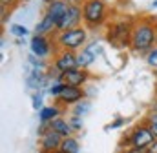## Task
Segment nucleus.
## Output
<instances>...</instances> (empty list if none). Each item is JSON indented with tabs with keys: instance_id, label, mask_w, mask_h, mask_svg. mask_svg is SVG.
Masks as SVG:
<instances>
[{
	"instance_id": "35",
	"label": "nucleus",
	"mask_w": 157,
	"mask_h": 153,
	"mask_svg": "<svg viewBox=\"0 0 157 153\" xmlns=\"http://www.w3.org/2000/svg\"><path fill=\"white\" fill-rule=\"evenodd\" d=\"M20 2H29V0H20Z\"/></svg>"
},
{
	"instance_id": "13",
	"label": "nucleus",
	"mask_w": 157,
	"mask_h": 153,
	"mask_svg": "<svg viewBox=\"0 0 157 153\" xmlns=\"http://www.w3.org/2000/svg\"><path fill=\"white\" fill-rule=\"evenodd\" d=\"M57 24H59V20L57 18H53L51 15H48V13H44V17L40 18V22L35 26V35H49V33H57Z\"/></svg>"
},
{
	"instance_id": "10",
	"label": "nucleus",
	"mask_w": 157,
	"mask_h": 153,
	"mask_svg": "<svg viewBox=\"0 0 157 153\" xmlns=\"http://www.w3.org/2000/svg\"><path fill=\"white\" fill-rule=\"evenodd\" d=\"M62 140H64V137L60 133H57L55 129H49L44 137H40V148H42L44 153H53L57 150H60Z\"/></svg>"
},
{
	"instance_id": "18",
	"label": "nucleus",
	"mask_w": 157,
	"mask_h": 153,
	"mask_svg": "<svg viewBox=\"0 0 157 153\" xmlns=\"http://www.w3.org/2000/svg\"><path fill=\"white\" fill-rule=\"evenodd\" d=\"M90 110H91V104H90V100H80L78 104L73 106V115H77V117H84L86 113H90Z\"/></svg>"
},
{
	"instance_id": "29",
	"label": "nucleus",
	"mask_w": 157,
	"mask_h": 153,
	"mask_svg": "<svg viewBox=\"0 0 157 153\" xmlns=\"http://www.w3.org/2000/svg\"><path fill=\"white\" fill-rule=\"evenodd\" d=\"M64 2H68L70 6H82L84 4V0H64Z\"/></svg>"
},
{
	"instance_id": "27",
	"label": "nucleus",
	"mask_w": 157,
	"mask_h": 153,
	"mask_svg": "<svg viewBox=\"0 0 157 153\" xmlns=\"http://www.w3.org/2000/svg\"><path fill=\"white\" fill-rule=\"evenodd\" d=\"M122 124H124V118H122V117H119L117 120H113V122L110 124V128H121Z\"/></svg>"
},
{
	"instance_id": "12",
	"label": "nucleus",
	"mask_w": 157,
	"mask_h": 153,
	"mask_svg": "<svg viewBox=\"0 0 157 153\" xmlns=\"http://www.w3.org/2000/svg\"><path fill=\"white\" fill-rule=\"evenodd\" d=\"M84 97H86V91L82 89V88H75V86H68L66 84V89L62 91V95L57 99L60 104H77L80 100H84Z\"/></svg>"
},
{
	"instance_id": "17",
	"label": "nucleus",
	"mask_w": 157,
	"mask_h": 153,
	"mask_svg": "<svg viewBox=\"0 0 157 153\" xmlns=\"http://www.w3.org/2000/svg\"><path fill=\"white\" fill-rule=\"evenodd\" d=\"M60 150L64 153H80V144H78V140L75 137H68V139L62 140Z\"/></svg>"
},
{
	"instance_id": "21",
	"label": "nucleus",
	"mask_w": 157,
	"mask_h": 153,
	"mask_svg": "<svg viewBox=\"0 0 157 153\" xmlns=\"http://www.w3.org/2000/svg\"><path fill=\"white\" fill-rule=\"evenodd\" d=\"M146 64H148L150 68L157 69V47H154V49L146 55Z\"/></svg>"
},
{
	"instance_id": "5",
	"label": "nucleus",
	"mask_w": 157,
	"mask_h": 153,
	"mask_svg": "<svg viewBox=\"0 0 157 153\" xmlns=\"http://www.w3.org/2000/svg\"><path fill=\"white\" fill-rule=\"evenodd\" d=\"M84 24V17H82V6H70L68 13L59 20L57 24V33L68 31V29H75Z\"/></svg>"
},
{
	"instance_id": "30",
	"label": "nucleus",
	"mask_w": 157,
	"mask_h": 153,
	"mask_svg": "<svg viewBox=\"0 0 157 153\" xmlns=\"http://www.w3.org/2000/svg\"><path fill=\"white\" fill-rule=\"evenodd\" d=\"M148 151L150 153H157V140H154V142L148 146Z\"/></svg>"
},
{
	"instance_id": "28",
	"label": "nucleus",
	"mask_w": 157,
	"mask_h": 153,
	"mask_svg": "<svg viewBox=\"0 0 157 153\" xmlns=\"http://www.w3.org/2000/svg\"><path fill=\"white\" fill-rule=\"evenodd\" d=\"M146 124L150 126V129H152V133H154V137L157 140V122H146Z\"/></svg>"
},
{
	"instance_id": "26",
	"label": "nucleus",
	"mask_w": 157,
	"mask_h": 153,
	"mask_svg": "<svg viewBox=\"0 0 157 153\" xmlns=\"http://www.w3.org/2000/svg\"><path fill=\"white\" fill-rule=\"evenodd\" d=\"M124 153H150L148 148H135V146H130Z\"/></svg>"
},
{
	"instance_id": "7",
	"label": "nucleus",
	"mask_w": 157,
	"mask_h": 153,
	"mask_svg": "<svg viewBox=\"0 0 157 153\" xmlns=\"http://www.w3.org/2000/svg\"><path fill=\"white\" fill-rule=\"evenodd\" d=\"M53 66L60 71V73H66V71H71L78 68L77 66V53L75 51H68V49H60L55 58H53Z\"/></svg>"
},
{
	"instance_id": "6",
	"label": "nucleus",
	"mask_w": 157,
	"mask_h": 153,
	"mask_svg": "<svg viewBox=\"0 0 157 153\" xmlns=\"http://www.w3.org/2000/svg\"><path fill=\"white\" fill-rule=\"evenodd\" d=\"M130 135H132V146H135V148H148L155 140V137H154V133L146 122L137 124L130 131Z\"/></svg>"
},
{
	"instance_id": "20",
	"label": "nucleus",
	"mask_w": 157,
	"mask_h": 153,
	"mask_svg": "<svg viewBox=\"0 0 157 153\" xmlns=\"http://www.w3.org/2000/svg\"><path fill=\"white\" fill-rule=\"evenodd\" d=\"M64 89H66V84H64V82H51V86L48 88V93H49L53 99H59Z\"/></svg>"
},
{
	"instance_id": "24",
	"label": "nucleus",
	"mask_w": 157,
	"mask_h": 153,
	"mask_svg": "<svg viewBox=\"0 0 157 153\" xmlns=\"http://www.w3.org/2000/svg\"><path fill=\"white\" fill-rule=\"evenodd\" d=\"M9 15H11V9H7V7H0V22H2V24H7Z\"/></svg>"
},
{
	"instance_id": "36",
	"label": "nucleus",
	"mask_w": 157,
	"mask_h": 153,
	"mask_svg": "<svg viewBox=\"0 0 157 153\" xmlns=\"http://www.w3.org/2000/svg\"><path fill=\"white\" fill-rule=\"evenodd\" d=\"M155 95H157V86H155Z\"/></svg>"
},
{
	"instance_id": "8",
	"label": "nucleus",
	"mask_w": 157,
	"mask_h": 153,
	"mask_svg": "<svg viewBox=\"0 0 157 153\" xmlns=\"http://www.w3.org/2000/svg\"><path fill=\"white\" fill-rule=\"evenodd\" d=\"M99 53H101L99 42H91L90 46H84V49H80L77 53V66L80 69H88L95 62V58H97Z\"/></svg>"
},
{
	"instance_id": "9",
	"label": "nucleus",
	"mask_w": 157,
	"mask_h": 153,
	"mask_svg": "<svg viewBox=\"0 0 157 153\" xmlns=\"http://www.w3.org/2000/svg\"><path fill=\"white\" fill-rule=\"evenodd\" d=\"M88 80H90L88 69H80V68H75L71 71H66L60 76V82H64L68 86H75V88H84V84Z\"/></svg>"
},
{
	"instance_id": "14",
	"label": "nucleus",
	"mask_w": 157,
	"mask_h": 153,
	"mask_svg": "<svg viewBox=\"0 0 157 153\" xmlns=\"http://www.w3.org/2000/svg\"><path fill=\"white\" fill-rule=\"evenodd\" d=\"M68 9H70V4H68V2H64V0H57V2H53V4H48L46 13L51 15L53 18L60 20V18L68 13Z\"/></svg>"
},
{
	"instance_id": "31",
	"label": "nucleus",
	"mask_w": 157,
	"mask_h": 153,
	"mask_svg": "<svg viewBox=\"0 0 157 153\" xmlns=\"http://www.w3.org/2000/svg\"><path fill=\"white\" fill-rule=\"evenodd\" d=\"M42 2H46V6H48V4H53V2H57V0H42Z\"/></svg>"
},
{
	"instance_id": "19",
	"label": "nucleus",
	"mask_w": 157,
	"mask_h": 153,
	"mask_svg": "<svg viewBox=\"0 0 157 153\" xmlns=\"http://www.w3.org/2000/svg\"><path fill=\"white\" fill-rule=\"evenodd\" d=\"M9 33L15 38H24V37L29 35V29H28L26 26H22V24H13V26L9 28Z\"/></svg>"
},
{
	"instance_id": "4",
	"label": "nucleus",
	"mask_w": 157,
	"mask_h": 153,
	"mask_svg": "<svg viewBox=\"0 0 157 153\" xmlns=\"http://www.w3.org/2000/svg\"><path fill=\"white\" fill-rule=\"evenodd\" d=\"M132 33H133V24L119 20V22L110 24L106 40L113 47H128V46H132Z\"/></svg>"
},
{
	"instance_id": "32",
	"label": "nucleus",
	"mask_w": 157,
	"mask_h": 153,
	"mask_svg": "<svg viewBox=\"0 0 157 153\" xmlns=\"http://www.w3.org/2000/svg\"><path fill=\"white\" fill-rule=\"evenodd\" d=\"M53 153H64V151L62 150H57V151H53Z\"/></svg>"
},
{
	"instance_id": "34",
	"label": "nucleus",
	"mask_w": 157,
	"mask_h": 153,
	"mask_svg": "<svg viewBox=\"0 0 157 153\" xmlns=\"http://www.w3.org/2000/svg\"><path fill=\"white\" fill-rule=\"evenodd\" d=\"M154 75H155V76H157V69H154Z\"/></svg>"
},
{
	"instance_id": "22",
	"label": "nucleus",
	"mask_w": 157,
	"mask_h": 153,
	"mask_svg": "<svg viewBox=\"0 0 157 153\" xmlns=\"http://www.w3.org/2000/svg\"><path fill=\"white\" fill-rule=\"evenodd\" d=\"M68 122H70V126H71L73 131H80L82 129V118L77 117V115H73L71 118H68Z\"/></svg>"
},
{
	"instance_id": "25",
	"label": "nucleus",
	"mask_w": 157,
	"mask_h": 153,
	"mask_svg": "<svg viewBox=\"0 0 157 153\" xmlns=\"http://www.w3.org/2000/svg\"><path fill=\"white\" fill-rule=\"evenodd\" d=\"M18 0H0V7H7V9H13L17 6Z\"/></svg>"
},
{
	"instance_id": "1",
	"label": "nucleus",
	"mask_w": 157,
	"mask_h": 153,
	"mask_svg": "<svg viewBox=\"0 0 157 153\" xmlns=\"http://www.w3.org/2000/svg\"><path fill=\"white\" fill-rule=\"evenodd\" d=\"M130 47L139 55H148L154 47H157V26L154 20L141 18L133 24Z\"/></svg>"
},
{
	"instance_id": "11",
	"label": "nucleus",
	"mask_w": 157,
	"mask_h": 153,
	"mask_svg": "<svg viewBox=\"0 0 157 153\" xmlns=\"http://www.w3.org/2000/svg\"><path fill=\"white\" fill-rule=\"evenodd\" d=\"M29 49H31V55H35L39 58H44L51 51V42L44 35H33L31 42H29Z\"/></svg>"
},
{
	"instance_id": "15",
	"label": "nucleus",
	"mask_w": 157,
	"mask_h": 153,
	"mask_svg": "<svg viewBox=\"0 0 157 153\" xmlns=\"http://www.w3.org/2000/svg\"><path fill=\"white\" fill-rule=\"evenodd\" d=\"M49 126H51V129H55L57 133H60L64 139H68V137H71V133H73V129H71V126H70V122L66 120V118H55V120H51L49 122Z\"/></svg>"
},
{
	"instance_id": "33",
	"label": "nucleus",
	"mask_w": 157,
	"mask_h": 153,
	"mask_svg": "<svg viewBox=\"0 0 157 153\" xmlns=\"http://www.w3.org/2000/svg\"><path fill=\"white\" fill-rule=\"evenodd\" d=\"M152 6H154V7H157V0H155V2H154V4H152Z\"/></svg>"
},
{
	"instance_id": "3",
	"label": "nucleus",
	"mask_w": 157,
	"mask_h": 153,
	"mask_svg": "<svg viewBox=\"0 0 157 153\" xmlns=\"http://www.w3.org/2000/svg\"><path fill=\"white\" fill-rule=\"evenodd\" d=\"M86 40H88V29L84 26L57 33V37H55V42L60 49H68V51H75V53L84 49Z\"/></svg>"
},
{
	"instance_id": "2",
	"label": "nucleus",
	"mask_w": 157,
	"mask_h": 153,
	"mask_svg": "<svg viewBox=\"0 0 157 153\" xmlns=\"http://www.w3.org/2000/svg\"><path fill=\"white\" fill-rule=\"evenodd\" d=\"M82 17L86 29H97L108 20V4L104 0H84Z\"/></svg>"
},
{
	"instance_id": "23",
	"label": "nucleus",
	"mask_w": 157,
	"mask_h": 153,
	"mask_svg": "<svg viewBox=\"0 0 157 153\" xmlns=\"http://www.w3.org/2000/svg\"><path fill=\"white\" fill-rule=\"evenodd\" d=\"M31 102H33L31 106H33L35 111H40V110L44 108V106H42V95H40V93H35V95L31 97Z\"/></svg>"
},
{
	"instance_id": "16",
	"label": "nucleus",
	"mask_w": 157,
	"mask_h": 153,
	"mask_svg": "<svg viewBox=\"0 0 157 153\" xmlns=\"http://www.w3.org/2000/svg\"><path fill=\"white\" fill-rule=\"evenodd\" d=\"M60 110L57 108V106H44L42 110L39 111V120L40 122H51V120H55V118H59L60 117Z\"/></svg>"
}]
</instances>
